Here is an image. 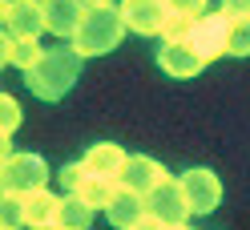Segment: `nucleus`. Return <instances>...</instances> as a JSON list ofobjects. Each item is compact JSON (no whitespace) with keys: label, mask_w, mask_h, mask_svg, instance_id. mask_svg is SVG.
Here are the masks:
<instances>
[{"label":"nucleus","mask_w":250,"mask_h":230,"mask_svg":"<svg viewBox=\"0 0 250 230\" xmlns=\"http://www.w3.org/2000/svg\"><path fill=\"white\" fill-rule=\"evenodd\" d=\"M81 53L77 44H57V49H44V57L37 61L33 69H24V81L28 89L41 97V101H61L73 89V81L81 77Z\"/></svg>","instance_id":"f257e3e1"},{"label":"nucleus","mask_w":250,"mask_h":230,"mask_svg":"<svg viewBox=\"0 0 250 230\" xmlns=\"http://www.w3.org/2000/svg\"><path fill=\"white\" fill-rule=\"evenodd\" d=\"M125 28H129V24H125L121 8L101 4V8H89L85 12V21H81V28H77L73 44H77L81 57H101V53H113L117 49V41L125 37Z\"/></svg>","instance_id":"f03ea898"},{"label":"nucleus","mask_w":250,"mask_h":230,"mask_svg":"<svg viewBox=\"0 0 250 230\" xmlns=\"http://www.w3.org/2000/svg\"><path fill=\"white\" fill-rule=\"evenodd\" d=\"M0 182H4L8 194H33V190H44L49 182V166L37 153H8L0 162Z\"/></svg>","instance_id":"7ed1b4c3"},{"label":"nucleus","mask_w":250,"mask_h":230,"mask_svg":"<svg viewBox=\"0 0 250 230\" xmlns=\"http://www.w3.org/2000/svg\"><path fill=\"white\" fill-rule=\"evenodd\" d=\"M146 210L149 218H162L166 226H186V218H190V202H186V190L178 178H166L158 190L146 194Z\"/></svg>","instance_id":"20e7f679"},{"label":"nucleus","mask_w":250,"mask_h":230,"mask_svg":"<svg viewBox=\"0 0 250 230\" xmlns=\"http://www.w3.org/2000/svg\"><path fill=\"white\" fill-rule=\"evenodd\" d=\"M230 33H234V21L226 17V12H206V17H198L190 44H194L206 61H214V57L230 53Z\"/></svg>","instance_id":"39448f33"},{"label":"nucleus","mask_w":250,"mask_h":230,"mask_svg":"<svg viewBox=\"0 0 250 230\" xmlns=\"http://www.w3.org/2000/svg\"><path fill=\"white\" fill-rule=\"evenodd\" d=\"M178 182H182V190H186L190 214H210V210H218V202H222V182H218L214 170L198 166V170H186Z\"/></svg>","instance_id":"423d86ee"},{"label":"nucleus","mask_w":250,"mask_h":230,"mask_svg":"<svg viewBox=\"0 0 250 230\" xmlns=\"http://www.w3.org/2000/svg\"><path fill=\"white\" fill-rule=\"evenodd\" d=\"M117 8H121L125 24H129L137 37H158L166 28V21H169V4L166 0H121Z\"/></svg>","instance_id":"0eeeda50"},{"label":"nucleus","mask_w":250,"mask_h":230,"mask_svg":"<svg viewBox=\"0 0 250 230\" xmlns=\"http://www.w3.org/2000/svg\"><path fill=\"white\" fill-rule=\"evenodd\" d=\"M44 4L41 0H4V33L12 37H41L44 33Z\"/></svg>","instance_id":"6e6552de"},{"label":"nucleus","mask_w":250,"mask_h":230,"mask_svg":"<svg viewBox=\"0 0 250 230\" xmlns=\"http://www.w3.org/2000/svg\"><path fill=\"white\" fill-rule=\"evenodd\" d=\"M166 178H169L166 166H158L153 158H146V153H129L125 166H121V178H117V182H121L125 190H133V194H149V190H158Z\"/></svg>","instance_id":"1a4fd4ad"},{"label":"nucleus","mask_w":250,"mask_h":230,"mask_svg":"<svg viewBox=\"0 0 250 230\" xmlns=\"http://www.w3.org/2000/svg\"><path fill=\"white\" fill-rule=\"evenodd\" d=\"M85 12H89L85 0H44V24H49V33L69 41V44L77 37V28H81Z\"/></svg>","instance_id":"9d476101"},{"label":"nucleus","mask_w":250,"mask_h":230,"mask_svg":"<svg viewBox=\"0 0 250 230\" xmlns=\"http://www.w3.org/2000/svg\"><path fill=\"white\" fill-rule=\"evenodd\" d=\"M158 65L169 77H198L202 69H206V57H202L190 41H182V44H162L158 49Z\"/></svg>","instance_id":"9b49d317"},{"label":"nucleus","mask_w":250,"mask_h":230,"mask_svg":"<svg viewBox=\"0 0 250 230\" xmlns=\"http://www.w3.org/2000/svg\"><path fill=\"white\" fill-rule=\"evenodd\" d=\"M105 218L113 222L117 230H133V226H142L149 218V210H146V194H133V190H117V198L105 206Z\"/></svg>","instance_id":"f8f14e48"},{"label":"nucleus","mask_w":250,"mask_h":230,"mask_svg":"<svg viewBox=\"0 0 250 230\" xmlns=\"http://www.w3.org/2000/svg\"><path fill=\"white\" fill-rule=\"evenodd\" d=\"M125 153L121 146H113V142H97V146H89L85 149V158H81V166H85V174H101V178H121V166H125Z\"/></svg>","instance_id":"ddd939ff"},{"label":"nucleus","mask_w":250,"mask_h":230,"mask_svg":"<svg viewBox=\"0 0 250 230\" xmlns=\"http://www.w3.org/2000/svg\"><path fill=\"white\" fill-rule=\"evenodd\" d=\"M24 206H28V226H57V214H61V198L44 186L24 194Z\"/></svg>","instance_id":"4468645a"},{"label":"nucleus","mask_w":250,"mask_h":230,"mask_svg":"<svg viewBox=\"0 0 250 230\" xmlns=\"http://www.w3.org/2000/svg\"><path fill=\"white\" fill-rule=\"evenodd\" d=\"M117 190H121V182H117V178H101V174H85L81 186H77V194H81L93 210H105V206L117 198Z\"/></svg>","instance_id":"2eb2a0df"},{"label":"nucleus","mask_w":250,"mask_h":230,"mask_svg":"<svg viewBox=\"0 0 250 230\" xmlns=\"http://www.w3.org/2000/svg\"><path fill=\"white\" fill-rule=\"evenodd\" d=\"M93 214H97V210H93V206L85 202L81 194H65V198H61V214H57V226H61V230H89Z\"/></svg>","instance_id":"dca6fc26"},{"label":"nucleus","mask_w":250,"mask_h":230,"mask_svg":"<svg viewBox=\"0 0 250 230\" xmlns=\"http://www.w3.org/2000/svg\"><path fill=\"white\" fill-rule=\"evenodd\" d=\"M41 57H44V49H41L33 37H12V33H4V61H8L12 69H33Z\"/></svg>","instance_id":"f3484780"},{"label":"nucleus","mask_w":250,"mask_h":230,"mask_svg":"<svg viewBox=\"0 0 250 230\" xmlns=\"http://www.w3.org/2000/svg\"><path fill=\"white\" fill-rule=\"evenodd\" d=\"M21 226H28L24 194H8L4 190V202H0V230H21Z\"/></svg>","instance_id":"a211bd4d"},{"label":"nucleus","mask_w":250,"mask_h":230,"mask_svg":"<svg viewBox=\"0 0 250 230\" xmlns=\"http://www.w3.org/2000/svg\"><path fill=\"white\" fill-rule=\"evenodd\" d=\"M194 24H198V17L169 12V21H166V28H162V41H166V44H182V41H190V37H194Z\"/></svg>","instance_id":"6ab92c4d"},{"label":"nucleus","mask_w":250,"mask_h":230,"mask_svg":"<svg viewBox=\"0 0 250 230\" xmlns=\"http://www.w3.org/2000/svg\"><path fill=\"white\" fill-rule=\"evenodd\" d=\"M230 57H250V21H234V33H230Z\"/></svg>","instance_id":"aec40b11"},{"label":"nucleus","mask_w":250,"mask_h":230,"mask_svg":"<svg viewBox=\"0 0 250 230\" xmlns=\"http://www.w3.org/2000/svg\"><path fill=\"white\" fill-rule=\"evenodd\" d=\"M81 178H85V166H81V162H73V166H61V186H65V194H77Z\"/></svg>","instance_id":"412c9836"},{"label":"nucleus","mask_w":250,"mask_h":230,"mask_svg":"<svg viewBox=\"0 0 250 230\" xmlns=\"http://www.w3.org/2000/svg\"><path fill=\"white\" fill-rule=\"evenodd\" d=\"M0 109H4V137L12 133V129H17L21 125V105H17V97H0Z\"/></svg>","instance_id":"4be33fe9"},{"label":"nucleus","mask_w":250,"mask_h":230,"mask_svg":"<svg viewBox=\"0 0 250 230\" xmlns=\"http://www.w3.org/2000/svg\"><path fill=\"white\" fill-rule=\"evenodd\" d=\"M169 12H186V17H206V4L210 0H166Z\"/></svg>","instance_id":"5701e85b"},{"label":"nucleus","mask_w":250,"mask_h":230,"mask_svg":"<svg viewBox=\"0 0 250 230\" xmlns=\"http://www.w3.org/2000/svg\"><path fill=\"white\" fill-rule=\"evenodd\" d=\"M222 12H226L230 21H250V0H226Z\"/></svg>","instance_id":"b1692460"},{"label":"nucleus","mask_w":250,"mask_h":230,"mask_svg":"<svg viewBox=\"0 0 250 230\" xmlns=\"http://www.w3.org/2000/svg\"><path fill=\"white\" fill-rule=\"evenodd\" d=\"M133 230H174V226H166L162 218H146L142 226H133Z\"/></svg>","instance_id":"393cba45"},{"label":"nucleus","mask_w":250,"mask_h":230,"mask_svg":"<svg viewBox=\"0 0 250 230\" xmlns=\"http://www.w3.org/2000/svg\"><path fill=\"white\" fill-rule=\"evenodd\" d=\"M89 8H101V4H113V0H85Z\"/></svg>","instance_id":"a878e982"},{"label":"nucleus","mask_w":250,"mask_h":230,"mask_svg":"<svg viewBox=\"0 0 250 230\" xmlns=\"http://www.w3.org/2000/svg\"><path fill=\"white\" fill-rule=\"evenodd\" d=\"M28 230H61V226H28Z\"/></svg>","instance_id":"bb28decb"},{"label":"nucleus","mask_w":250,"mask_h":230,"mask_svg":"<svg viewBox=\"0 0 250 230\" xmlns=\"http://www.w3.org/2000/svg\"><path fill=\"white\" fill-rule=\"evenodd\" d=\"M174 230H194V226H174Z\"/></svg>","instance_id":"cd10ccee"},{"label":"nucleus","mask_w":250,"mask_h":230,"mask_svg":"<svg viewBox=\"0 0 250 230\" xmlns=\"http://www.w3.org/2000/svg\"><path fill=\"white\" fill-rule=\"evenodd\" d=\"M41 4H44V0H41Z\"/></svg>","instance_id":"c85d7f7f"}]
</instances>
